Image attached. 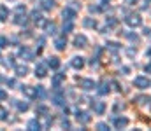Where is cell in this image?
<instances>
[{"label": "cell", "mask_w": 151, "mask_h": 131, "mask_svg": "<svg viewBox=\"0 0 151 131\" xmlns=\"http://www.w3.org/2000/svg\"><path fill=\"white\" fill-rule=\"evenodd\" d=\"M125 21H127V25H128V26H141L142 18H141V16H137V14H130Z\"/></svg>", "instance_id": "cell-1"}, {"label": "cell", "mask_w": 151, "mask_h": 131, "mask_svg": "<svg viewBox=\"0 0 151 131\" xmlns=\"http://www.w3.org/2000/svg\"><path fill=\"white\" fill-rule=\"evenodd\" d=\"M134 86L139 87V89H146V87H150V79H146V77L139 75V77H135V81H134Z\"/></svg>", "instance_id": "cell-2"}, {"label": "cell", "mask_w": 151, "mask_h": 131, "mask_svg": "<svg viewBox=\"0 0 151 131\" xmlns=\"http://www.w3.org/2000/svg\"><path fill=\"white\" fill-rule=\"evenodd\" d=\"M81 87H83L84 91H90V89L95 87V82H93L91 79H83V81H81Z\"/></svg>", "instance_id": "cell-3"}, {"label": "cell", "mask_w": 151, "mask_h": 131, "mask_svg": "<svg viewBox=\"0 0 151 131\" xmlns=\"http://www.w3.org/2000/svg\"><path fill=\"white\" fill-rule=\"evenodd\" d=\"M114 126L116 128H125V126H128V119L127 117H116L114 119Z\"/></svg>", "instance_id": "cell-4"}, {"label": "cell", "mask_w": 151, "mask_h": 131, "mask_svg": "<svg viewBox=\"0 0 151 131\" xmlns=\"http://www.w3.org/2000/svg\"><path fill=\"white\" fill-rule=\"evenodd\" d=\"M74 44L77 47H86V44H88V39L84 37V35H79V37H76Z\"/></svg>", "instance_id": "cell-5"}, {"label": "cell", "mask_w": 151, "mask_h": 131, "mask_svg": "<svg viewBox=\"0 0 151 131\" xmlns=\"http://www.w3.org/2000/svg\"><path fill=\"white\" fill-rule=\"evenodd\" d=\"M93 108H95L97 114H104V110H106V103H104V101H95V103H93Z\"/></svg>", "instance_id": "cell-6"}, {"label": "cell", "mask_w": 151, "mask_h": 131, "mask_svg": "<svg viewBox=\"0 0 151 131\" xmlns=\"http://www.w3.org/2000/svg\"><path fill=\"white\" fill-rule=\"evenodd\" d=\"M77 121H81V123H90V114L88 112H77Z\"/></svg>", "instance_id": "cell-7"}, {"label": "cell", "mask_w": 151, "mask_h": 131, "mask_svg": "<svg viewBox=\"0 0 151 131\" xmlns=\"http://www.w3.org/2000/svg\"><path fill=\"white\" fill-rule=\"evenodd\" d=\"M72 67H74V68H83V67H84V59H83V58H74V59H72Z\"/></svg>", "instance_id": "cell-8"}, {"label": "cell", "mask_w": 151, "mask_h": 131, "mask_svg": "<svg viewBox=\"0 0 151 131\" xmlns=\"http://www.w3.org/2000/svg\"><path fill=\"white\" fill-rule=\"evenodd\" d=\"M55 45H56V49H60V51H62V49H65L67 40H65V39H56V40H55Z\"/></svg>", "instance_id": "cell-9"}, {"label": "cell", "mask_w": 151, "mask_h": 131, "mask_svg": "<svg viewBox=\"0 0 151 131\" xmlns=\"http://www.w3.org/2000/svg\"><path fill=\"white\" fill-rule=\"evenodd\" d=\"M74 16H76V12L70 9V7H67V9L63 11V18H65V19H72Z\"/></svg>", "instance_id": "cell-10"}, {"label": "cell", "mask_w": 151, "mask_h": 131, "mask_svg": "<svg viewBox=\"0 0 151 131\" xmlns=\"http://www.w3.org/2000/svg\"><path fill=\"white\" fill-rule=\"evenodd\" d=\"M35 75H39V77H46V67H44V65H39L37 68H35Z\"/></svg>", "instance_id": "cell-11"}, {"label": "cell", "mask_w": 151, "mask_h": 131, "mask_svg": "<svg viewBox=\"0 0 151 131\" xmlns=\"http://www.w3.org/2000/svg\"><path fill=\"white\" fill-rule=\"evenodd\" d=\"M47 65H49L51 68H58V67H60V61H58V58H49Z\"/></svg>", "instance_id": "cell-12"}, {"label": "cell", "mask_w": 151, "mask_h": 131, "mask_svg": "<svg viewBox=\"0 0 151 131\" xmlns=\"http://www.w3.org/2000/svg\"><path fill=\"white\" fill-rule=\"evenodd\" d=\"M109 91H111V89H109V84H107V82H104V84L100 86V89H99V93H100V94H107Z\"/></svg>", "instance_id": "cell-13"}, {"label": "cell", "mask_w": 151, "mask_h": 131, "mask_svg": "<svg viewBox=\"0 0 151 131\" xmlns=\"http://www.w3.org/2000/svg\"><path fill=\"white\" fill-rule=\"evenodd\" d=\"M84 26H88V28H95V26H97V21H95V19H84Z\"/></svg>", "instance_id": "cell-14"}, {"label": "cell", "mask_w": 151, "mask_h": 131, "mask_svg": "<svg viewBox=\"0 0 151 131\" xmlns=\"http://www.w3.org/2000/svg\"><path fill=\"white\" fill-rule=\"evenodd\" d=\"M63 79H65V74H60V75H56V77L53 79V84H55V86H58V84H60Z\"/></svg>", "instance_id": "cell-15"}, {"label": "cell", "mask_w": 151, "mask_h": 131, "mask_svg": "<svg viewBox=\"0 0 151 131\" xmlns=\"http://www.w3.org/2000/svg\"><path fill=\"white\" fill-rule=\"evenodd\" d=\"M5 14H7V9L4 5H0V19H5Z\"/></svg>", "instance_id": "cell-16"}, {"label": "cell", "mask_w": 151, "mask_h": 131, "mask_svg": "<svg viewBox=\"0 0 151 131\" xmlns=\"http://www.w3.org/2000/svg\"><path fill=\"white\" fill-rule=\"evenodd\" d=\"M107 47H109L111 51H118V49H119V45H118L116 42H109V44H107Z\"/></svg>", "instance_id": "cell-17"}, {"label": "cell", "mask_w": 151, "mask_h": 131, "mask_svg": "<svg viewBox=\"0 0 151 131\" xmlns=\"http://www.w3.org/2000/svg\"><path fill=\"white\" fill-rule=\"evenodd\" d=\"M28 128H32V130H35V128H40V126H39V123L37 121H30V123H28Z\"/></svg>", "instance_id": "cell-18"}, {"label": "cell", "mask_w": 151, "mask_h": 131, "mask_svg": "<svg viewBox=\"0 0 151 131\" xmlns=\"http://www.w3.org/2000/svg\"><path fill=\"white\" fill-rule=\"evenodd\" d=\"M127 37H128L130 40H134V42H139V37H137V35H134V33H127Z\"/></svg>", "instance_id": "cell-19"}, {"label": "cell", "mask_w": 151, "mask_h": 131, "mask_svg": "<svg viewBox=\"0 0 151 131\" xmlns=\"http://www.w3.org/2000/svg\"><path fill=\"white\" fill-rule=\"evenodd\" d=\"M97 128H99V130H109V126H107V124H104V123L97 124Z\"/></svg>", "instance_id": "cell-20"}, {"label": "cell", "mask_w": 151, "mask_h": 131, "mask_svg": "<svg viewBox=\"0 0 151 131\" xmlns=\"http://www.w3.org/2000/svg\"><path fill=\"white\" fill-rule=\"evenodd\" d=\"M0 119H5V110L0 107Z\"/></svg>", "instance_id": "cell-21"}, {"label": "cell", "mask_w": 151, "mask_h": 131, "mask_svg": "<svg viewBox=\"0 0 151 131\" xmlns=\"http://www.w3.org/2000/svg\"><path fill=\"white\" fill-rule=\"evenodd\" d=\"M125 2H127V4H128V5H134V4H135V2H137V0H125Z\"/></svg>", "instance_id": "cell-22"}, {"label": "cell", "mask_w": 151, "mask_h": 131, "mask_svg": "<svg viewBox=\"0 0 151 131\" xmlns=\"http://www.w3.org/2000/svg\"><path fill=\"white\" fill-rule=\"evenodd\" d=\"M4 98H5V93H4V91H0V100H4Z\"/></svg>", "instance_id": "cell-23"}, {"label": "cell", "mask_w": 151, "mask_h": 131, "mask_svg": "<svg viewBox=\"0 0 151 131\" xmlns=\"http://www.w3.org/2000/svg\"><path fill=\"white\" fill-rule=\"evenodd\" d=\"M146 72H151V63L148 65V67H146Z\"/></svg>", "instance_id": "cell-24"}, {"label": "cell", "mask_w": 151, "mask_h": 131, "mask_svg": "<svg viewBox=\"0 0 151 131\" xmlns=\"http://www.w3.org/2000/svg\"><path fill=\"white\" fill-rule=\"evenodd\" d=\"M148 56H151V49H150V51H148Z\"/></svg>", "instance_id": "cell-25"}, {"label": "cell", "mask_w": 151, "mask_h": 131, "mask_svg": "<svg viewBox=\"0 0 151 131\" xmlns=\"http://www.w3.org/2000/svg\"><path fill=\"white\" fill-rule=\"evenodd\" d=\"M150 108H151V100H150Z\"/></svg>", "instance_id": "cell-26"}]
</instances>
